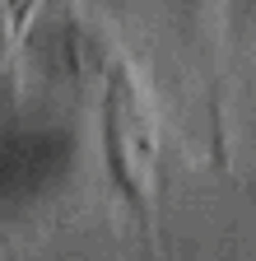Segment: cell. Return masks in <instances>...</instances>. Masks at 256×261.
<instances>
[{"label":"cell","instance_id":"3957f363","mask_svg":"<svg viewBox=\"0 0 256 261\" xmlns=\"http://www.w3.org/2000/svg\"><path fill=\"white\" fill-rule=\"evenodd\" d=\"M247 19H251V23H256V0H247Z\"/></svg>","mask_w":256,"mask_h":261},{"label":"cell","instance_id":"6da1fadb","mask_svg":"<svg viewBox=\"0 0 256 261\" xmlns=\"http://www.w3.org/2000/svg\"><path fill=\"white\" fill-rule=\"evenodd\" d=\"M154 108L135 84L131 65H117L107 84V168L117 187L149 215L154 205Z\"/></svg>","mask_w":256,"mask_h":261},{"label":"cell","instance_id":"7a4b0ae2","mask_svg":"<svg viewBox=\"0 0 256 261\" xmlns=\"http://www.w3.org/2000/svg\"><path fill=\"white\" fill-rule=\"evenodd\" d=\"M229 0H177V19L186 42L196 47L205 61H214L223 51V33H229Z\"/></svg>","mask_w":256,"mask_h":261}]
</instances>
